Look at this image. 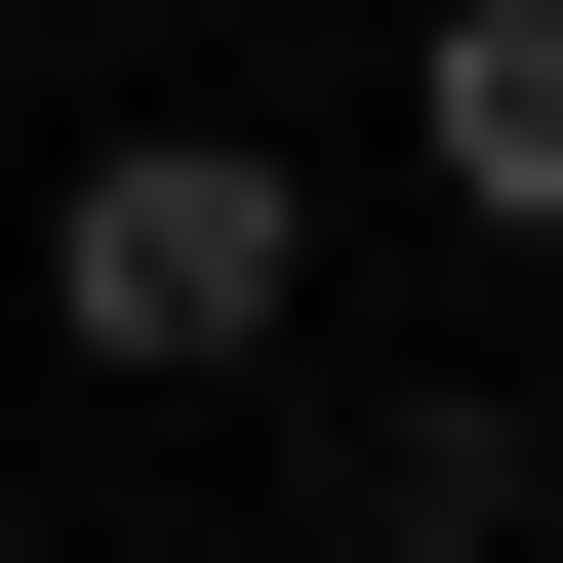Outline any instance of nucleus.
I'll use <instances>...</instances> for the list:
<instances>
[{"label": "nucleus", "mask_w": 563, "mask_h": 563, "mask_svg": "<svg viewBox=\"0 0 563 563\" xmlns=\"http://www.w3.org/2000/svg\"><path fill=\"white\" fill-rule=\"evenodd\" d=\"M282 282H322V201H282L242 121H121V162L41 201V322H81L121 402H201V363H282Z\"/></svg>", "instance_id": "obj_1"}, {"label": "nucleus", "mask_w": 563, "mask_h": 563, "mask_svg": "<svg viewBox=\"0 0 563 563\" xmlns=\"http://www.w3.org/2000/svg\"><path fill=\"white\" fill-rule=\"evenodd\" d=\"M402 162H443L483 242H563V0H443V41H402Z\"/></svg>", "instance_id": "obj_2"}, {"label": "nucleus", "mask_w": 563, "mask_h": 563, "mask_svg": "<svg viewBox=\"0 0 563 563\" xmlns=\"http://www.w3.org/2000/svg\"><path fill=\"white\" fill-rule=\"evenodd\" d=\"M322 523H363V563H523L563 443H523V402H363V483H322Z\"/></svg>", "instance_id": "obj_3"}]
</instances>
